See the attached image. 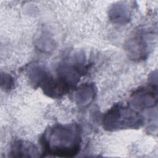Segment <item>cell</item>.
Wrapping results in <instances>:
<instances>
[{"instance_id":"6da1fadb","label":"cell","mask_w":158,"mask_h":158,"mask_svg":"<svg viewBox=\"0 0 158 158\" xmlns=\"http://www.w3.org/2000/svg\"><path fill=\"white\" fill-rule=\"evenodd\" d=\"M44 153L59 157H73L80 151V128L73 124L57 125L46 130L41 138Z\"/></svg>"},{"instance_id":"7a4b0ae2","label":"cell","mask_w":158,"mask_h":158,"mask_svg":"<svg viewBox=\"0 0 158 158\" xmlns=\"http://www.w3.org/2000/svg\"><path fill=\"white\" fill-rule=\"evenodd\" d=\"M10 153L13 154L14 157H33L31 154H33L35 157L37 150L32 144L25 143L19 141L14 144Z\"/></svg>"}]
</instances>
